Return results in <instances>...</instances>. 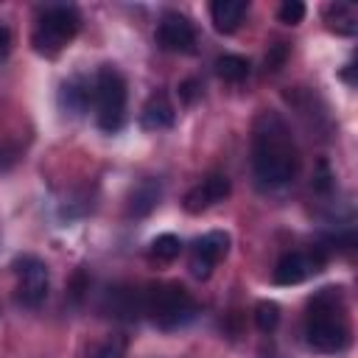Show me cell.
Listing matches in <instances>:
<instances>
[{"mask_svg": "<svg viewBox=\"0 0 358 358\" xmlns=\"http://www.w3.org/2000/svg\"><path fill=\"white\" fill-rule=\"evenodd\" d=\"M285 53H288V48H285L282 42H280V45H274V48H271V53L266 56V70H280V64H282Z\"/></svg>", "mask_w": 358, "mask_h": 358, "instance_id": "7402d4cb", "label": "cell"}, {"mask_svg": "<svg viewBox=\"0 0 358 358\" xmlns=\"http://www.w3.org/2000/svg\"><path fill=\"white\" fill-rule=\"evenodd\" d=\"M8 50H11V34H8L6 25H0V59H3Z\"/></svg>", "mask_w": 358, "mask_h": 358, "instance_id": "d4e9b609", "label": "cell"}, {"mask_svg": "<svg viewBox=\"0 0 358 358\" xmlns=\"http://www.w3.org/2000/svg\"><path fill=\"white\" fill-rule=\"evenodd\" d=\"M227 196H229V179H227L224 173H207L199 185H193V187L185 193L182 207H185V213L199 215V213L210 210L213 204L224 201Z\"/></svg>", "mask_w": 358, "mask_h": 358, "instance_id": "30bf717a", "label": "cell"}, {"mask_svg": "<svg viewBox=\"0 0 358 358\" xmlns=\"http://www.w3.org/2000/svg\"><path fill=\"white\" fill-rule=\"evenodd\" d=\"M173 120H176V112H173V103L168 101L165 92H154V95L143 103V112H140V123H143V129H148V131L171 129Z\"/></svg>", "mask_w": 358, "mask_h": 358, "instance_id": "4fadbf2b", "label": "cell"}, {"mask_svg": "<svg viewBox=\"0 0 358 358\" xmlns=\"http://www.w3.org/2000/svg\"><path fill=\"white\" fill-rule=\"evenodd\" d=\"M196 87H199V84H196L193 78H187V81H182V84H179V95H182V101H185V103H190V101H193Z\"/></svg>", "mask_w": 358, "mask_h": 358, "instance_id": "cb8c5ba5", "label": "cell"}, {"mask_svg": "<svg viewBox=\"0 0 358 358\" xmlns=\"http://www.w3.org/2000/svg\"><path fill=\"white\" fill-rule=\"evenodd\" d=\"M252 168L260 185L280 187L296 176L299 154L285 120L277 112H260L252 126Z\"/></svg>", "mask_w": 358, "mask_h": 358, "instance_id": "6da1fadb", "label": "cell"}, {"mask_svg": "<svg viewBox=\"0 0 358 358\" xmlns=\"http://www.w3.org/2000/svg\"><path fill=\"white\" fill-rule=\"evenodd\" d=\"M179 255H182V241H179L176 235L165 232V235H157V238L151 241V257H154V260L171 263V260H176Z\"/></svg>", "mask_w": 358, "mask_h": 358, "instance_id": "ac0fdd59", "label": "cell"}, {"mask_svg": "<svg viewBox=\"0 0 358 358\" xmlns=\"http://www.w3.org/2000/svg\"><path fill=\"white\" fill-rule=\"evenodd\" d=\"M277 17H280V22H285V25H299V22L305 20V3H299V0H285V3L280 6Z\"/></svg>", "mask_w": 358, "mask_h": 358, "instance_id": "ffe728a7", "label": "cell"}, {"mask_svg": "<svg viewBox=\"0 0 358 358\" xmlns=\"http://www.w3.org/2000/svg\"><path fill=\"white\" fill-rule=\"evenodd\" d=\"M159 196H162V185L157 179H143L129 196V215H134V218L148 215L159 204Z\"/></svg>", "mask_w": 358, "mask_h": 358, "instance_id": "2e32d148", "label": "cell"}, {"mask_svg": "<svg viewBox=\"0 0 358 358\" xmlns=\"http://www.w3.org/2000/svg\"><path fill=\"white\" fill-rule=\"evenodd\" d=\"M95 117L103 131H117L126 120V78L117 67L101 64L95 76Z\"/></svg>", "mask_w": 358, "mask_h": 358, "instance_id": "5b68a950", "label": "cell"}, {"mask_svg": "<svg viewBox=\"0 0 358 358\" xmlns=\"http://www.w3.org/2000/svg\"><path fill=\"white\" fill-rule=\"evenodd\" d=\"M103 308L109 316L115 319H137L143 313V291L131 288V285H115L106 291V299H103Z\"/></svg>", "mask_w": 358, "mask_h": 358, "instance_id": "8fae6325", "label": "cell"}, {"mask_svg": "<svg viewBox=\"0 0 358 358\" xmlns=\"http://www.w3.org/2000/svg\"><path fill=\"white\" fill-rule=\"evenodd\" d=\"M143 313H148L157 327L176 330L196 316V299L179 282H159L143 291Z\"/></svg>", "mask_w": 358, "mask_h": 358, "instance_id": "3957f363", "label": "cell"}, {"mask_svg": "<svg viewBox=\"0 0 358 358\" xmlns=\"http://www.w3.org/2000/svg\"><path fill=\"white\" fill-rule=\"evenodd\" d=\"M243 14H246V3H243V0H215V3L210 6L213 28H215L218 34H232V31H238Z\"/></svg>", "mask_w": 358, "mask_h": 358, "instance_id": "5bb4252c", "label": "cell"}, {"mask_svg": "<svg viewBox=\"0 0 358 358\" xmlns=\"http://www.w3.org/2000/svg\"><path fill=\"white\" fill-rule=\"evenodd\" d=\"M59 101H62V109L73 112V115H81L90 109V103L95 101V84L84 76H70L64 84H62V92H59Z\"/></svg>", "mask_w": 358, "mask_h": 358, "instance_id": "7c38bea8", "label": "cell"}, {"mask_svg": "<svg viewBox=\"0 0 358 358\" xmlns=\"http://www.w3.org/2000/svg\"><path fill=\"white\" fill-rule=\"evenodd\" d=\"M215 73H218V78H224L229 84H238L249 76V59L235 56V53H224V56L215 59Z\"/></svg>", "mask_w": 358, "mask_h": 358, "instance_id": "e0dca14e", "label": "cell"}, {"mask_svg": "<svg viewBox=\"0 0 358 358\" xmlns=\"http://www.w3.org/2000/svg\"><path fill=\"white\" fill-rule=\"evenodd\" d=\"M308 344L319 352H341L350 344V324L344 316L341 288H322L308 302L305 319Z\"/></svg>", "mask_w": 358, "mask_h": 358, "instance_id": "7a4b0ae2", "label": "cell"}, {"mask_svg": "<svg viewBox=\"0 0 358 358\" xmlns=\"http://www.w3.org/2000/svg\"><path fill=\"white\" fill-rule=\"evenodd\" d=\"M330 179H333V176H330V168H327V162L322 159V162H319V176H313V187L322 190V193H327L330 185H333Z\"/></svg>", "mask_w": 358, "mask_h": 358, "instance_id": "603a6c76", "label": "cell"}, {"mask_svg": "<svg viewBox=\"0 0 358 358\" xmlns=\"http://www.w3.org/2000/svg\"><path fill=\"white\" fill-rule=\"evenodd\" d=\"M255 324H257V330L271 333V330L280 324V305L271 302V299L257 302V305H255Z\"/></svg>", "mask_w": 358, "mask_h": 358, "instance_id": "d6986e66", "label": "cell"}, {"mask_svg": "<svg viewBox=\"0 0 358 358\" xmlns=\"http://www.w3.org/2000/svg\"><path fill=\"white\" fill-rule=\"evenodd\" d=\"M81 28V17L73 6H48L39 17H36V25H34V34H31V45L39 56H59L64 50V45L78 34Z\"/></svg>", "mask_w": 358, "mask_h": 358, "instance_id": "277c9868", "label": "cell"}, {"mask_svg": "<svg viewBox=\"0 0 358 358\" xmlns=\"http://www.w3.org/2000/svg\"><path fill=\"white\" fill-rule=\"evenodd\" d=\"M324 266V252L313 249V252H285L277 266H274V282L277 285H296L302 280H308L313 271H319Z\"/></svg>", "mask_w": 358, "mask_h": 358, "instance_id": "9c48e42d", "label": "cell"}, {"mask_svg": "<svg viewBox=\"0 0 358 358\" xmlns=\"http://www.w3.org/2000/svg\"><path fill=\"white\" fill-rule=\"evenodd\" d=\"M324 22H327L330 31H336L341 36H352L358 31V8L352 3L336 0L324 8Z\"/></svg>", "mask_w": 358, "mask_h": 358, "instance_id": "9a60e30c", "label": "cell"}, {"mask_svg": "<svg viewBox=\"0 0 358 358\" xmlns=\"http://www.w3.org/2000/svg\"><path fill=\"white\" fill-rule=\"evenodd\" d=\"M229 249V235L221 232V229H213L201 238L193 241V249H190V260H187V268L196 280H207L215 268V263L227 255Z\"/></svg>", "mask_w": 358, "mask_h": 358, "instance_id": "ba28073f", "label": "cell"}, {"mask_svg": "<svg viewBox=\"0 0 358 358\" xmlns=\"http://www.w3.org/2000/svg\"><path fill=\"white\" fill-rule=\"evenodd\" d=\"M157 45L168 53H193L196 50V31L190 20L179 11H165L157 22Z\"/></svg>", "mask_w": 358, "mask_h": 358, "instance_id": "52a82bcc", "label": "cell"}, {"mask_svg": "<svg viewBox=\"0 0 358 358\" xmlns=\"http://www.w3.org/2000/svg\"><path fill=\"white\" fill-rule=\"evenodd\" d=\"M123 352H126V341L123 338H109L92 352V358H123Z\"/></svg>", "mask_w": 358, "mask_h": 358, "instance_id": "44dd1931", "label": "cell"}, {"mask_svg": "<svg viewBox=\"0 0 358 358\" xmlns=\"http://www.w3.org/2000/svg\"><path fill=\"white\" fill-rule=\"evenodd\" d=\"M14 274H17V296H20V302L28 305V308H39L45 302L48 285H50L48 266L34 255H22L14 263Z\"/></svg>", "mask_w": 358, "mask_h": 358, "instance_id": "8992f818", "label": "cell"}]
</instances>
